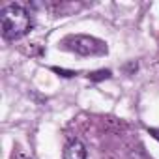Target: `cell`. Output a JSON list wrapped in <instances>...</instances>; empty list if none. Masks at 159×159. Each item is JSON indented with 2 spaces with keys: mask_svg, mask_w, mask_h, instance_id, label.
<instances>
[{
  "mask_svg": "<svg viewBox=\"0 0 159 159\" xmlns=\"http://www.w3.org/2000/svg\"><path fill=\"white\" fill-rule=\"evenodd\" d=\"M62 49L81 56H103L109 52V47L103 39H98L94 36H84V34L67 36L62 41Z\"/></svg>",
  "mask_w": 159,
  "mask_h": 159,
  "instance_id": "obj_2",
  "label": "cell"
},
{
  "mask_svg": "<svg viewBox=\"0 0 159 159\" xmlns=\"http://www.w3.org/2000/svg\"><path fill=\"white\" fill-rule=\"evenodd\" d=\"M52 71H54V73H58L60 77H66V79H71V77H75V75H77V73H75V71H71V69H64V67H56V66L52 67Z\"/></svg>",
  "mask_w": 159,
  "mask_h": 159,
  "instance_id": "obj_5",
  "label": "cell"
},
{
  "mask_svg": "<svg viewBox=\"0 0 159 159\" xmlns=\"http://www.w3.org/2000/svg\"><path fill=\"white\" fill-rule=\"evenodd\" d=\"M64 159H86V146L81 140H71L64 148Z\"/></svg>",
  "mask_w": 159,
  "mask_h": 159,
  "instance_id": "obj_3",
  "label": "cell"
},
{
  "mask_svg": "<svg viewBox=\"0 0 159 159\" xmlns=\"http://www.w3.org/2000/svg\"><path fill=\"white\" fill-rule=\"evenodd\" d=\"M112 77V71L111 69H98V71H90L88 73V79L92 83H101V81H107V79Z\"/></svg>",
  "mask_w": 159,
  "mask_h": 159,
  "instance_id": "obj_4",
  "label": "cell"
},
{
  "mask_svg": "<svg viewBox=\"0 0 159 159\" xmlns=\"http://www.w3.org/2000/svg\"><path fill=\"white\" fill-rule=\"evenodd\" d=\"M0 25H2V36L10 41H15L32 30V17L25 6L10 4L0 11Z\"/></svg>",
  "mask_w": 159,
  "mask_h": 159,
  "instance_id": "obj_1",
  "label": "cell"
},
{
  "mask_svg": "<svg viewBox=\"0 0 159 159\" xmlns=\"http://www.w3.org/2000/svg\"><path fill=\"white\" fill-rule=\"evenodd\" d=\"M148 133H150L155 140H159V129H155V127H148Z\"/></svg>",
  "mask_w": 159,
  "mask_h": 159,
  "instance_id": "obj_6",
  "label": "cell"
}]
</instances>
